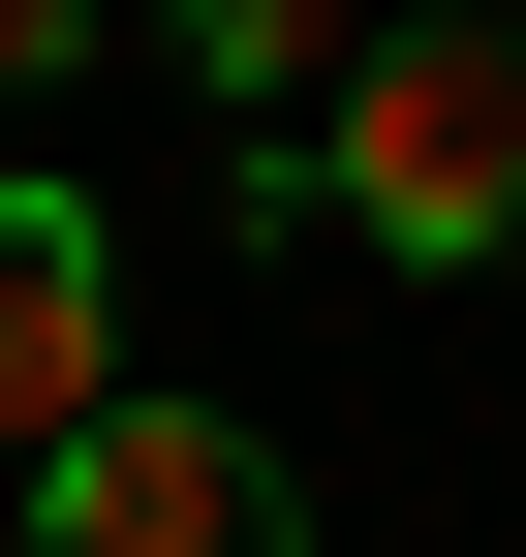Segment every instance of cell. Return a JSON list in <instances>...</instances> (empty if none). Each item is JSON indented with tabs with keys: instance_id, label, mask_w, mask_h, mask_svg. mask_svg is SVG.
Instances as JSON below:
<instances>
[{
	"instance_id": "cell-1",
	"label": "cell",
	"mask_w": 526,
	"mask_h": 557,
	"mask_svg": "<svg viewBox=\"0 0 526 557\" xmlns=\"http://www.w3.org/2000/svg\"><path fill=\"white\" fill-rule=\"evenodd\" d=\"M310 218L372 278H526V0H434V32H341V94H310Z\"/></svg>"
},
{
	"instance_id": "cell-2",
	"label": "cell",
	"mask_w": 526,
	"mask_h": 557,
	"mask_svg": "<svg viewBox=\"0 0 526 557\" xmlns=\"http://www.w3.org/2000/svg\"><path fill=\"white\" fill-rule=\"evenodd\" d=\"M32 557H310V465L248 403H93L32 465Z\"/></svg>"
},
{
	"instance_id": "cell-3",
	"label": "cell",
	"mask_w": 526,
	"mask_h": 557,
	"mask_svg": "<svg viewBox=\"0 0 526 557\" xmlns=\"http://www.w3.org/2000/svg\"><path fill=\"white\" fill-rule=\"evenodd\" d=\"M93 403H124V218L0 156V465H62Z\"/></svg>"
},
{
	"instance_id": "cell-4",
	"label": "cell",
	"mask_w": 526,
	"mask_h": 557,
	"mask_svg": "<svg viewBox=\"0 0 526 557\" xmlns=\"http://www.w3.org/2000/svg\"><path fill=\"white\" fill-rule=\"evenodd\" d=\"M155 32H186L217 124H310V94H341V0H155Z\"/></svg>"
},
{
	"instance_id": "cell-5",
	"label": "cell",
	"mask_w": 526,
	"mask_h": 557,
	"mask_svg": "<svg viewBox=\"0 0 526 557\" xmlns=\"http://www.w3.org/2000/svg\"><path fill=\"white\" fill-rule=\"evenodd\" d=\"M62 62H93V0H0V124H32V94H62Z\"/></svg>"
}]
</instances>
